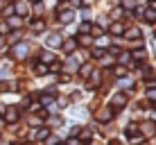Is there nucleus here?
Instances as JSON below:
<instances>
[{"instance_id": "1", "label": "nucleus", "mask_w": 156, "mask_h": 145, "mask_svg": "<svg viewBox=\"0 0 156 145\" xmlns=\"http://www.w3.org/2000/svg\"><path fill=\"white\" fill-rule=\"evenodd\" d=\"M5 120L7 122H16L18 120V109H16V107H9V109L5 111Z\"/></svg>"}, {"instance_id": "2", "label": "nucleus", "mask_w": 156, "mask_h": 145, "mask_svg": "<svg viewBox=\"0 0 156 145\" xmlns=\"http://www.w3.org/2000/svg\"><path fill=\"white\" fill-rule=\"evenodd\" d=\"M61 43H63V41H61V36H59V34L48 36V41H45V45H48V48H61Z\"/></svg>"}, {"instance_id": "3", "label": "nucleus", "mask_w": 156, "mask_h": 145, "mask_svg": "<svg viewBox=\"0 0 156 145\" xmlns=\"http://www.w3.org/2000/svg\"><path fill=\"white\" fill-rule=\"evenodd\" d=\"M27 52H30V48L25 45V43L14 48V57H16V59H25V57H27Z\"/></svg>"}, {"instance_id": "4", "label": "nucleus", "mask_w": 156, "mask_h": 145, "mask_svg": "<svg viewBox=\"0 0 156 145\" xmlns=\"http://www.w3.org/2000/svg\"><path fill=\"white\" fill-rule=\"evenodd\" d=\"M111 104H113V107H125V104H127V93L113 95V98H111Z\"/></svg>"}, {"instance_id": "5", "label": "nucleus", "mask_w": 156, "mask_h": 145, "mask_svg": "<svg viewBox=\"0 0 156 145\" xmlns=\"http://www.w3.org/2000/svg\"><path fill=\"white\" fill-rule=\"evenodd\" d=\"M59 20H61L63 25L73 23V20H75V12H61V14H59Z\"/></svg>"}, {"instance_id": "6", "label": "nucleus", "mask_w": 156, "mask_h": 145, "mask_svg": "<svg viewBox=\"0 0 156 145\" xmlns=\"http://www.w3.org/2000/svg\"><path fill=\"white\" fill-rule=\"evenodd\" d=\"M140 132L145 134V136H154V122H143V125H140Z\"/></svg>"}, {"instance_id": "7", "label": "nucleus", "mask_w": 156, "mask_h": 145, "mask_svg": "<svg viewBox=\"0 0 156 145\" xmlns=\"http://www.w3.org/2000/svg\"><path fill=\"white\" fill-rule=\"evenodd\" d=\"M111 118H113V111H109V109L98 111V120H100V122H106V120H111Z\"/></svg>"}, {"instance_id": "8", "label": "nucleus", "mask_w": 156, "mask_h": 145, "mask_svg": "<svg viewBox=\"0 0 156 145\" xmlns=\"http://www.w3.org/2000/svg\"><path fill=\"white\" fill-rule=\"evenodd\" d=\"M14 12H18L20 16H25V14H27V5H25V2H16Z\"/></svg>"}, {"instance_id": "9", "label": "nucleus", "mask_w": 156, "mask_h": 145, "mask_svg": "<svg viewBox=\"0 0 156 145\" xmlns=\"http://www.w3.org/2000/svg\"><path fill=\"white\" fill-rule=\"evenodd\" d=\"M63 45V50L66 52H70V50H75V48H77V41H73V39H68L66 43H61Z\"/></svg>"}, {"instance_id": "10", "label": "nucleus", "mask_w": 156, "mask_h": 145, "mask_svg": "<svg viewBox=\"0 0 156 145\" xmlns=\"http://www.w3.org/2000/svg\"><path fill=\"white\" fill-rule=\"evenodd\" d=\"M136 132H138V125H133V122H131V125H129L127 129H125L127 136H136Z\"/></svg>"}, {"instance_id": "11", "label": "nucleus", "mask_w": 156, "mask_h": 145, "mask_svg": "<svg viewBox=\"0 0 156 145\" xmlns=\"http://www.w3.org/2000/svg\"><path fill=\"white\" fill-rule=\"evenodd\" d=\"M48 136H50V129H41V132H36V138H39V141H45Z\"/></svg>"}, {"instance_id": "12", "label": "nucleus", "mask_w": 156, "mask_h": 145, "mask_svg": "<svg viewBox=\"0 0 156 145\" xmlns=\"http://www.w3.org/2000/svg\"><path fill=\"white\" fill-rule=\"evenodd\" d=\"M79 43H82V45H90V43H93V39L86 36V34H82V36H79Z\"/></svg>"}, {"instance_id": "13", "label": "nucleus", "mask_w": 156, "mask_h": 145, "mask_svg": "<svg viewBox=\"0 0 156 145\" xmlns=\"http://www.w3.org/2000/svg\"><path fill=\"white\" fill-rule=\"evenodd\" d=\"M111 30H113V34H122V32H125V25H122V23H115Z\"/></svg>"}, {"instance_id": "14", "label": "nucleus", "mask_w": 156, "mask_h": 145, "mask_svg": "<svg viewBox=\"0 0 156 145\" xmlns=\"http://www.w3.org/2000/svg\"><path fill=\"white\" fill-rule=\"evenodd\" d=\"M127 36H133V39H140V30H136V27H131L127 32Z\"/></svg>"}, {"instance_id": "15", "label": "nucleus", "mask_w": 156, "mask_h": 145, "mask_svg": "<svg viewBox=\"0 0 156 145\" xmlns=\"http://www.w3.org/2000/svg\"><path fill=\"white\" fill-rule=\"evenodd\" d=\"M9 20H12V23H9V27H20V25H23V20H20V18H9Z\"/></svg>"}, {"instance_id": "16", "label": "nucleus", "mask_w": 156, "mask_h": 145, "mask_svg": "<svg viewBox=\"0 0 156 145\" xmlns=\"http://www.w3.org/2000/svg\"><path fill=\"white\" fill-rule=\"evenodd\" d=\"M41 59H43V63H50V61H52L55 57H52L50 52H43V57H41Z\"/></svg>"}, {"instance_id": "17", "label": "nucleus", "mask_w": 156, "mask_h": 145, "mask_svg": "<svg viewBox=\"0 0 156 145\" xmlns=\"http://www.w3.org/2000/svg\"><path fill=\"white\" fill-rule=\"evenodd\" d=\"M122 5H125V9H133L136 7V0H125Z\"/></svg>"}, {"instance_id": "18", "label": "nucleus", "mask_w": 156, "mask_h": 145, "mask_svg": "<svg viewBox=\"0 0 156 145\" xmlns=\"http://www.w3.org/2000/svg\"><path fill=\"white\" fill-rule=\"evenodd\" d=\"M36 73L45 75V73H48V66H45V63H39V66H36Z\"/></svg>"}, {"instance_id": "19", "label": "nucleus", "mask_w": 156, "mask_h": 145, "mask_svg": "<svg viewBox=\"0 0 156 145\" xmlns=\"http://www.w3.org/2000/svg\"><path fill=\"white\" fill-rule=\"evenodd\" d=\"M41 102H43V104H50V102H52V95H50V91H48V95H43V98H41Z\"/></svg>"}, {"instance_id": "20", "label": "nucleus", "mask_w": 156, "mask_h": 145, "mask_svg": "<svg viewBox=\"0 0 156 145\" xmlns=\"http://www.w3.org/2000/svg\"><path fill=\"white\" fill-rule=\"evenodd\" d=\"M145 16H147V18H152V20H154V18H156V9H149V12H145Z\"/></svg>"}, {"instance_id": "21", "label": "nucleus", "mask_w": 156, "mask_h": 145, "mask_svg": "<svg viewBox=\"0 0 156 145\" xmlns=\"http://www.w3.org/2000/svg\"><path fill=\"white\" fill-rule=\"evenodd\" d=\"M95 57L102 59V57H104V50H102V48H95Z\"/></svg>"}, {"instance_id": "22", "label": "nucleus", "mask_w": 156, "mask_h": 145, "mask_svg": "<svg viewBox=\"0 0 156 145\" xmlns=\"http://www.w3.org/2000/svg\"><path fill=\"white\" fill-rule=\"evenodd\" d=\"M79 134H82V141H88V138H90V132H82V129H79Z\"/></svg>"}, {"instance_id": "23", "label": "nucleus", "mask_w": 156, "mask_h": 145, "mask_svg": "<svg viewBox=\"0 0 156 145\" xmlns=\"http://www.w3.org/2000/svg\"><path fill=\"white\" fill-rule=\"evenodd\" d=\"M79 73H82V75H88V73H90V66H88V63H86V66H82V71H79Z\"/></svg>"}, {"instance_id": "24", "label": "nucleus", "mask_w": 156, "mask_h": 145, "mask_svg": "<svg viewBox=\"0 0 156 145\" xmlns=\"http://www.w3.org/2000/svg\"><path fill=\"white\" fill-rule=\"evenodd\" d=\"M79 30H82V34H86V32H90V25H88V23H84Z\"/></svg>"}, {"instance_id": "25", "label": "nucleus", "mask_w": 156, "mask_h": 145, "mask_svg": "<svg viewBox=\"0 0 156 145\" xmlns=\"http://www.w3.org/2000/svg\"><path fill=\"white\" fill-rule=\"evenodd\" d=\"M122 75H125V68H122V66L115 68V77H122Z\"/></svg>"}, {"instance_id": "26", "label": "nucleus", "mask_w": 156, "mask_h": 145, "mask_svg": "<svg viewBox=\"0 0 156 145\" xmlns=\"http://www.w3.org/2000/svg\"><path fill=\"white\" fill-rule=\"evenodd\" d=\"M34 30L41 32V30H45V25H43V23H34Z\"/></svg>"}, {"instance_id": "27", "label": "nucleus", "mask_w": 156, "mask_h": 145, "mask_svg": "<svg viewBox=\"0 0 156 145\" xmlns=\"http://www.w3.org/2000/svg\"><path fill=\"white\" fill-rule=\"evenodd\" d=\"M147 98H149V100H156V89L149 91V93H147Z\"/></svg>"}, {"instance_id": "28", "label": "nucleus", "mask_w": 156, "mask_h": 145, "mask_svg": "<svg viewBox=\"0 0 156 145\" xmlns=\"http://www.w3.org/2000/svg\"><path fill=\"white\" fill-rule=\"evenodd\" d=\"M68 145H82V143H79V138H70V141H68Z\"/></svg>"}, {"instance_id": "29", "label": "nucleus", "mask_w": 156, "mask_h": 145, "mask_svg": "<svg viewBox=\"0 0 156 145\" xmlns=\"http://www.w3.org/2000/svg\"><path fill=\"white\" fill-rule=\"evenodd\" d=\"M0 32H2V34H5V32H9V25H5V23H2V25H0Z\"/></svg>"}, {"instance_id": "30", "label": "nucleus", "mask_w": 156, "mask_h": 145, "mask_svg": "<svg viewBox=\"0 0 156 145\" xmlns=\"http://www.w3.org/2000/svg\"><path fill=\"white\" fill-rule=\"evenodd\" d=\"M70 2L75 5V7H82V0H70Z\"/></svg>"}, {"instance_id": "31", "label": "nucleus", "mask_w": 156, "mask_h": 145, "mask_svg": "<svg viewBox=\"0 0 156 145\" xmlns=\"http://www.w3.org/2000/svg\"><path fill=\"white\" fill-rule=\"evenodd\" d=\"M109 5H111V7H113V5H118V0H109Z\"/></svg>"}, {"instance_id": "32", "label": "nucleus", "mask_w": 156, "mask_h": 145, "mask_svg": "<svg viewBox=\"0 0 156 145\" xmlns=\"http://www.w3.org/2000/svg\"><path fill=\"white\" fill-rule=\"evenodd\" d=\"M2 43H5V39H2V36H0V45H2Z\"/></svg>"}, {"instance_id": "33", "label": "nucleus", "mask_w": 156, "mask_h": 145, "mask_svg": "<svg viewBox=\"0 0 156 145\" xmlns=\"http://www.w3.org/2000/svg\"><path fill=\"white\" fill-rule=\"evenodd\" d=\"M154 9H156V0H154Z\"/></svg>"}, {"instance_id": "34", "label": "nucleus", "mask_w": 156, "mask_h": 145, "mask_svg": "<svg viewBox=\"0 0 156 145\" xmlns=\"http://www.w3.org/2000/svg\"><path fill=\"white\" fill-rule=\"evenodd\" d=\"M59 145H63V143H59Z\"/></svg>"}]
</instances>
